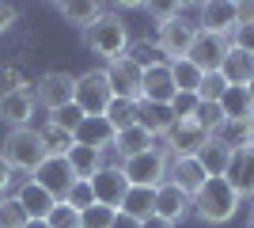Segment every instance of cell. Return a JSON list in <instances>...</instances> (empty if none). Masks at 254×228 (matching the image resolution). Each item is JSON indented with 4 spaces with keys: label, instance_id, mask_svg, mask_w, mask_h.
I'll use <instances>...</instances> for the list:
<instances>
[{
    "label": "cell",
    "instance_id": "1",
    "mask_svg": "<svg viewBox=\"0 0 254 228\" xmlns=\"http://www.w3.org/2000/svg\"><path fill=\"white\" fill-rule=\"evenodd\" d=\"M239 202L243 198L232 190V183L224 175H216V179H205V186L193 194V217L205 225H228L239 213Z\"/></svg>",
    "mask_w": 254,
    "mask_h": 228
},
{
    "label": "cell",
    "instance_id": "2",
    "mask_svg": "<svg viewBox=\"0 0 254 228\" xmlns=\"http://www.w3.org/2000/svg\"><path fill=\"white\" fill-rule=\"evenodd\" d=\"M84 46L106 61H118V57L129 54V27L122 23V15L103 11L91 27H84Z\"/></svg>",
    "mask_w": 254,
    "mask_h": 228
},
{
    "label": "cell",
    "instance_id": "3",
    "mask_svg": "<svg viewBox=\"0 0 254 228\" xmlns=\"http://www.w3.org/2000/svg\"><path fill=\"white\" fill-rule=\"evenodd\" d=\"M4 160H8L11 171H38L46 163V156H50V149H46L42 141V130H31V126H23V130H11L8 137H4V152H0Z\"/></svg>",
    "mask_w": 254,
    "mask_h": 228
},
{
    "label": "cell",
    "instance_id": "4",
    "mask_svg": "<svg viewBox=\"0 0 254 228\" xmlns=\"http://www.w3.org/2000/svg\"><path fill=\"white\" fill-rule=\"evenodd\" d=\"M193 38H197V23H190V19H186V11L175 4L167 19H159V34H156L159 54L167 57V61H182V57L190 54Z\"/></svg>",
    "mask_w": 254,
    "mask_h": 228
},
{
    "label": "cell",
    "instance_id": "5",
    "mask_svg": "<svg viewBox=\"0 0 254 228\" xmlns=\"http://www.w3.org/2000/svg\"><path fill=\"white\" fill-rule=\"evenodd\" d=\"M167 163L171 160L159 149H148V152H140V156L122 160V175H126L129 186H159L167 179Z\"/></svg>",
    "mask_w": 254,
    "mask_h": 228
},
{
    "label": "cell",
    "instance_id": "6",
    "mask_svg": "<svg viewBox=\"0 0 254 228\" xmlns=\"http://www.w3.org/2000/svg\"><path fill=\"white\" fill-rule=\"evenodd\" d=\"M114 99V87L106 80V69H91V73L76 76V107L84 114H103Z\"/></svg>",
    "mask_w": 254,
    "mask_h": 228
},
{
    "label": "cell",
    "instance_id": "7",
    "mask_svg": "<svg viewBox=\"0 0 254 228\" xmlns=\"http://www.w3.org/2000/svg\"><path fill=\"white\" fill-rule=\"evenodd\" d=\"M34 110H38L34 87H27V84H11L8 91H0V122H8L11 130L31 126V114H34Z\"/></svg>",
    "mask_w": 254,
    "mask_h": 228
},
{
    "label": "cell",
    "instance_id": "8",
    "mask_svg": "<svg viewBox=\"0 0 254 228\" xmlns=\"http://www.w3.org/2000/svg\"><path fill=\"white\" fill-rule=\"evenodd\" d=\"M34 99H38V107H46L50 114L61 110V107H68V103H76V76H68V73H42L38 84H34Z\"/></svg>",
    "mask_w": 254,
    "mask_h": 228
},
{
    "label": "cell",
    "instance_id": "9",
    "mask_svg": "<svg viewBox=\"0 0 254 228\" xmlns=\"http://www.w3.org/2000/svg\"><path fill=\"white\" fill-rule=\"evenodd\" d=\"M31 179L42 186L53 202H64V198H68V190L76 186V175H72V167H68V160H64V156H46V163L31 175Z\"/></svg>",
    "mask_w": 254,
    "mask_h": 228
},
{
    "label": "cell",
    "instance_id": "10",
    "mask_svg": "<svg viewBox=\"0 0 254 228\" xmlns=\"http://www.w3.org/2000/svg\"><path fill=\"white\" fill-rule=\"evenodd\" d=\"M228 50H232V42H228V38L197 31V38H193L190 54H186V61H190V65H197L201 73H220L224 57H228Z\"/></svg>",
    "mask_w": 254,
    "mask_h": 228
},
{
    "label": "cell",
    "instance_id": "11",
    "mask_svg": "<svg viewBox=\"0 0 254 228\" xmlns=\"http://www.w3.org/2000/svg\"><path fill=\"white\" fill-rule=\"evenodd\" d=\"M106 80H110V87H114L118 99L137 103V99H140V87H144V69L133 65L129 57H118V61L106 65Z\"/></svg>",
    "mask_w": 254,
    "mask_h": 228
},
{
    "label": "cell",
    "instance_id": "12",
    "mask_svg": "<svg viewBox=\"0 0 254 228\" xmlns=\"http://www.w3.org/2000/svg\"><path fill=\"white\" fill-rule=\"evenodd\" d=\"M156 217L171 221V225L193 217V194H186L182 186H175V183L163 179V183L156 186Z\"/></svg>",
    "mask_w": 254,
    "mask_h": 228
},
{
    "label": "cell",
    "instance_id": "13",
    "mask_svg": "<svg viewBox=\"0 0 254 228\" xmlns=\"http://www.w3.org/2000/svg\"><path fill=\"white\" fill-rule=\"evenodd\" d=\"M235 23H239V8L228 4V0H216V4H201L197 8V31H205V34L228 38L235 31Z\"/></svg>",
    "mask_w": 254,
    "mask_h": 228
},
{
    "label": "cell",
    "instance_id": "14",
    "mask_svg": "<svg viewBox=\"0 0 254 228\" xmlns=\"http://www.w3.org/2000/svg\"><path fill=\"white\" fill-rule=\"evenodd\" d=\"M91 190H95V202H99V206L122 209V198H126V190H129L126 175H122V163H118V167H106V163H103V171L91 179Z\"/></svg>",
    "mask_w": 254,
    "mask_h": 228
},
{
    "label": "cell",
    "instance_id": "15",
    "mask_svg": "<svg viewBox=\"0 0 254 228\" xmlns=\"http://www.w3.org/2000/svg\"><path fill=\"white\" fill-rule=\"evenodd\" d=\"M175 95H179V87H175V80H171V65H167V61H163V65L144 69V87H140V99L171 107V99H175Z\"/></svg>",
    "mask_w": 254,
    "mask_h": 228
},
{
    "label": "cell",
    "instance_id": "16",
    "mask_svg": "<svg viewBox=\"0 0 254 228\" xmlns=\"http://www.w3.org/2000/svg\"><path fill=\"white\" fill-rule=\"evenodd\" d=\"M205 167L197 163V156H175V160L167 163V183H175V186H182L186 194H197L205 186Z\"/></svg>",
    "mask_w": 254,
    "mask_h": 228
},
{
    "label": "cell",
    "instance_id": "17",
    "mask_svg": "<svg viewBox=\"0 0 254 228\" xmlns=\"http://www.w3.org/2000/svg\"><path fill=\"white\" fill-rule=\"evenodd\" d=\"M224 179L232 183V190L239 198H254V149L232 152V163H228Z\"/></svg>",
    "mask_w": 254,
    "mask_h": 228
},
{
    "label": "cell",
    "instance_id": "18",
    "mask_svg": "<svg viewBox=\"0 0 254 228\" xmlns=\"http://www.w3.org/2000/svg\"><path fill=\"white\" fill-rule=\"evenodd\" d=\"M72 145H87V149H114V126L103 118V114H87L80 122V130L72 133Z\"/></svg>",
    "mask_w": 254,
    "mask_h": 228
},
{
    "label": "cell",
    "instance_id": "19",
    "mask_svg": "<svg viewBox=\"0 0 254 228\" xmlns=\"http://www.w3.org/2000/svg\"><path fill=\"white\" fill-rule=\"evenodd\" d=\"M205 141H209V133H205L197 122H175L171 133H167V145H171L175 156H197Z\"/></svg>",
    "mask_w": 254,
    "mask_h": 228
},
{
    "label": "cell",
    "instance_id": "20",
    "mask_svg": "<svg viewBox=\"0 0 254 228\" xmlns=\"http://www.w3.org/2000/svg\"><path fill=\"white\" fill-rule=\"evenodd\" d=\"M137 126L148 130L152 137H167L171 126H175V114L163 103H148V99H137Z\"/></svg>",
    "mask_w": 254,
    "mask_h": 228
},
{
    "label": "cell",
    "instance_id": "21",
    "mask_svg": "<svg viewBox=\"0 0 254 228\" xmlns=\"http://www.w3.org/2000/svg\"><path fill=\"white\" fill-rule=\"evenodd\" d=\"M118 213H126V217L140 221V225L148 217H156V186H129Z\"/></svg>",
    "mask_w": 254,
    "mask_h": 228
},
{
    "label": "cell",
    "instance_id": "22",
    "mask_svg": "<svg viewBox=\"0 0 254 228\" xmlns=\"http://www.w3.org/2000/svg\"><path fill=\"white\" fill-rule=\"evenodd\" d=\"M220 76L228 80V87H247L254 80V57L232 46L228 57H224V65H220Z\"/></svg>",
    "mask_w": 254,
    "mask_h": 228
},
{
    "label": "cell",
    "instance_id": "23",
    "mask_svg": "<svg viewBox=\"0 0 254 228\" xmlns=\"http://www.w3.org/2000/svg\"><path fill=\"white\" fill-rule=\"evenodd\" d=\"M15 198H19V206L27 209V217H31V221H46L53 213V206H57V202H53V198L46 194L34 179H27V183L19 186V194H15Z\"/></svg>",
    "mask_w": 254,
    "mask_h": 228
},
{
    "label": "cell",
    "instance_id": "24",
    "mask_svg": "<svg viewBox=\"0 0 254 228\" xmlns=\"http://www.w3.org/2000/svg\"><path fill=\"white\" fill-rule=\"evenodd\" d=\"M64 160H68V167H72L76 179H87V183L103 171V152H99V149H87V145H72V149L64 152Z\"/></svg>",
    "mask_w": 254,
    "mask_h": 228
},
{
    "label": "cell",
    "instance_id": "25",
    "mask_svg": "<svg viewBox=\"0 0 254 228\" xmlns=\"http://www.w3.org/2000/svg\"><path fill=\"white\" fill-rule=\"evenodd\" d=\"M114 149L122 160H129V156H140V152L156 149V137H152L148 130H140V126H129V130L114 133Z\"/></svg>",
    "mask_w": 254,
    "mask_h": 228
},
{
    "label": "cell",
    "instance_id": "26",
    "mask_svg": "<svg viewBox=\"0 0 254 228\" xmlns=\"http://www.w3.org/2000/svg\"><path fill=\"white\" fill-rule=\"evenodd\" d=\"M197 163L205 167V175H209V179H216V175L228 171V163H232V149H224L216 137H209V141L201 145V152H197Z\"/></svg>",
    "mask_w": 254,
    "mask_h": 228
},
{
    "label": "cell",
    "instance_id": "27",
    "mask_svg": "<svg viewBox=\"0 0 254 228\" xmlns=\"http://www.w3.org/2000/svg\"><path fill=\"white\" fill-rule=\"evenodd\" d=\"M220 110L228 122H251L254 118V107H251V95H247V87H228L220 99Z\"/></svg>",
    "mask_w": 254,
    "mask_h": 228
},
{
    "label": "cell",
    "instance_id": "28",
    "mask_svg": "<svg viewBox=\"0 0 254 228\" xmlns=\"http://www.w3.org/2000/svg\"><path fill=\"white\" fill-rule=\"evenodd\" d=\"M212 137H216L224 149H232V152L251 149V122H228V118H224V122H220V130L212 133Z\"/></svg>",
    "mask_w": 254,
    "mask_h": 228
},
{
    "label": "cell",
    "instance_id": "29",
    "mask_svg": "<svg viewBox=\"0 0 254 228\" xmlns=\"http://www.w3.org/2000/svg\"><path fill=\"white\" fill-rule=\"evenodd\" d=\"M57 11H61L64 23H72V27H91V23L103 15V8L99 4H91V0H68V4H57Z\"/></svg>",
    "mask_w": 254,
    "mask_h": 228
},
{
    "label": "cell",
    "instance_id": "30",
    "mask_svg": "<svg viewBox=\"0 0 254 228\" xmlns=\"http://www.w3.org/2000/svg\"><path fill=\"white\" fill-rule=\"evenodd\" d=\"M103 118L114 126V133L129 130V126H137V103H129V99H110V107L103 110Z\"/></svg>",
    "mask_w": 254,
    "mask_h": 228
},
{
    "label": "cell",
    "instance_id": "31",
    "mask_svg": "<svg viewBox=\"0 0 254 228\" xmlns=\"http://www.w3.org/2000/svg\"><path fill=\"white\" fill-rule=\"evenodd\" d=\"M171 65V80H175V87H179V91H193V95H197V84H201V69L197 65H190V61H186V57H182V61H167Z\"/></svg>",
    "mask_w": 254,
    "mask_h": 228
},
{
    "label": "cell",
    "instance_id": "32",
    "mask_svg": "<svg viewBox=\"0 0 254 228\" xmlns=\"http://www.w3.org/2000/svg\"><path fill=\"white\" fill-rule=\"evenodd\" d=\"M27 221H31V217H27V209L19 206V198H15V194L0 198V228H27Z\"/></svg>",
    "mask_w": 254,
    "mask_h": 228
},
{
    "label": "cell",
    "instance_id": "33",
    "mask_svg": "<svg viewBox=\"0 0 254 228\" xmlns=\"http://www.w3.org/2000/svg\"><path fill=\"white\" fill-rule=\"evenodd\" d=\"M224 91H228V80H224L220 73H205L201 84H197V99H201V103H220Z\"/></svg>",
    "mask_w": 254,
    "mask_h": 228
},
{
    "label": "cell",
    "instance_id": "34",
    "mask_svg": "<svg viewBox=\"0 0 254 228\" xmlns=\"http://www.w3.org/2000/svg\"><path fill=\"white\" fill-rule=\"evenodd\" d=\"M114 217H118V209H110V206H87L84 213H80V228H110L114 225Z\"/></svg>",
    "mask_w": 254,
    "mask_h": 228
},
{
    "label": "cell",
    "instance_id": "35",
    "mask_svg": "<svg viewBox=\"0 0 254 228\" xmlns=\"http://www.w3.org/2000/svg\"><path fill=\"white\" fill-rule=\"evenodd\" d=\"M197 107H201V99L193 95V91H179V95L171 99V114H175V122H193Z\"/></svg>",
    "mask_w": 254,
    "mask_h": 228
},
{
    "label": "cell",
    "instance_id": "36",
    "mask_svg": "<svg viewBox=\"0 0 254 228\" xmlns=\"http://www.w3.org/2000/svg\"><path fill=\"white\" fill-rule=\"evenodd\" d=\"M84 118H87V114L76 107V103H68V107H61V110H53V114H50V122L57 126V130H64V133H76Z\"/></svg>",
    "mask_w": 254,
    "mask_h": 228
},
{
    "label": "cell",
    "instance_id": "37",
    "mask_svg": "<svg viewBox=\"0 0 254 228\" xmlns=\"http://www.w3.org/2000/svg\"><path fill=\"white\" fill-rule=\"evenodd\" d=\"M193 122H197V126H201V130L212 137V133L220 130V122H224L220 103H201V107H197V114H193Z\"/></svg>",
    "mask_w": 254,
    "mask_h": 228
},
{
    "label": "cell",
    "instance_id": "38",
    "mask_svg": "<svg viewBox=\"0 0 254 228\" xmlns=\"http://www.w3.org/2000/svg\"><path fill=\"white\" fill-rule=\"evenodd\" d=\"M42 141H46V149H50V156H64V152L72 149V133H64V130H57V126H46L42 130Z\"/></svg>",
    "mask_w": 254,
    "mask_h": 228
},
{
    "label": "cell",
    "instance_id": "39",
    "mask_svg": "<svg viewBox=\"0 0 254 228\" xmlns=\"http://www.w3.org/2000/svg\"><path fill=\"white\" fill-rule=\"evenodd\" d=\"M46 225L50 228H80V209H72L68 202H57L53 213L46 217Z\"/></svg>",
    "mask_w": 254,
    "mask_h": 228
},
{
    "label": "cell",
    "instance_id": "40",
    "mask_svg": "<svg viewBox=\"0 0 254 228\" xmlns=\"http://www.w3.org/2000/svg\"><path fill=\"white\" fill-rule=\"evenodd\" d=\"M133 65H140V69H152V65H163V57H159V46H152V42H137L133 46V54H126Z\"/></svg>",
    "mask_w": 254,
    "mask_h": 228
},
{
    "label": "cell",
    "instance_id": "41",
    "mask_svg": "<svg viewBox=\"0 0 254 228\" xmlns=\"http://www.w3.org/2000/svg\"><path fill=\"white\" fill-rule=\"evenodd\" d=\"M64 202L84 213L87 206H95V190H91V183H87V179H76V186L68 190V198H64Z\"/></svg>",
    "mask_w": 254,
    "mask_h": 228
},
{
    "label": "cell",
    "instance_id": "42",
    "mask_svg": "<svg viewBox=\"0 0 254 228\" xmlns=\"http://www.w3.org/2000/svg\"><path fill=\"white\" fill-rule=\"evenodd\" d=\"M228 42H232L235 50H243V54L254 57V23H235V31L228 34Z\"/></svg>",
    "mask_w": 254,
    "mask_h": 228
},
{
    "label": "cell",
    "instance_id": "43",
    "mask_svg": "<svg viewBox=\"0 0 254 228\" xmlns=\"http://www.w3.org/2000/svg\"><path fill=\"white\" fill-rule=\"evenodd\" d=\"M15 19H19V8L15 4H0V34H8Z\"/></svg>",
    "mask_w": 254,
    "mask_h": 228
},
{
    "label": "cell",
    "instance_id": "44",
    "mask_svg": "<svg viewBox=\"0 0 254 228\" xmlns=\"http://www.w3.org/2000/svg\"><path fill=\"white\" fill-rule=\"evenodd\" d=\"M11 179H15V171H11V167H8V160H4V156H0V198L8 194V186H11Z\"/></svg>",
    "mask_w": 254,
    "mask_h": 228
},
{
    "label": "cell",
    "instance_id": "45",
    "mask_svg": "<svg viewBox=\"0 0 254 228\" xmlns=\"http://www.w3.org/2000/svg\"><path fill=\"white\" fill-rule=\"evenodd\" d=\"M110 228H140V221L126 217V213H118V217H114V225H110Z\"/></svg>",
    "mask_w": 254,
    "mask_h": 228
},
{
    "label": "cell",
    "instance_id": "46",
    "mask_svg": "<svg viewBox=\"0 0 254 228\" xmlns=\"http://www.w3.org/2000/svg\"><path fill=\"white\" fill-rule=\"evenodd\" d=\"M140 228H179V225H171V221H163V217H148Z\"/></svg>",
    "mask_w": 254,
    "mask_h": 228
},
{
    "label": "cell",
    "instance_id": "47",
    "mask_svg": "<svg viewBox=\"0 0 254 228\" xmlns=\"http://www.w3.org/2000/svg\"><path fill=\"white\" fill-rule=\"evenodd\" d=\"M27 228H50L46 221H27Z\"/></svg>",
    "mask_w": 254,
    "mask_h": 228
},
{
    "label": "cell",
    "instance_id": "48",
    "mask_svg": "<svg viewBox=\"0 0 254 228\" xmlns=\"http://www.w3.org/2000/svg\"><path fill=\"white\" fill-rule=\"evenodd\" d=\"M247 95H251V107H254V80L247 84Z\"/></svg>",
    "mask_w": 254,
    "mask_h": 228
},
{
    "label": "cell",
    "instance_id": "49",
    "mask_svg": "<svg viewBox=\"0 0 254 228\" xmlns=\"http://www.w3.org/2000/svg\"><path fill=\"white\" fill-rule=\"evenodd\" d=\"M251 149H254V118H251Z\"/></svg>",
    "mask_w": 254,
    "mask_h": 228
},
{
    "label": "cell",
    "instance_id": "50",
    "mask_svg": "<svg viewBox=\"0 0 254 228\" xmlns=\"http://www.w3.org/2000/svg\"><path fill=\"white\" fill-rule=\"evenodd\" d=\"M251 228H254V213H251Z\"/></svg>",
    "mask_w": 254,
    "mask_h": 228
}]
</instances>
